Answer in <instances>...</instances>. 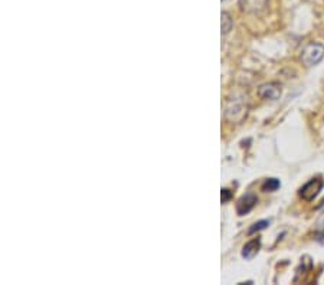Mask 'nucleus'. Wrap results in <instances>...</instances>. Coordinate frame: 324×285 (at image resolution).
Masks as SVG:
<instances>
[{
    "label": "nucleus",
    "instance_id": "obj_5",
    "mask_svg": "<svg viewBox=\"0 0 324 285\" xmlns=\"http://www.w3.org/2000/svg\"><path fill=\"white\" fill-rule=\"evenodd\" d=\"M323 186V180H320V179H311L310 182H307L306 185L300 189V196L307 202L314 201L317 196H318V193L321 192Z\"/></svg>",
    "mask_w": 324,
    "mask_h": 285
},
{
    "label": "nucleus",
    "instance_id": "obj_12",
    "mask_svg": "<svg viewBox=\"0 0 324 285\" xmlns=\"http://www.w3.org/2000/svg\"><path fill=\"white\" fill-rule=\"evenodd\" d=\"M316 241L317 242H320V243H323L324 245V229H321V231H318L316 234Z\"/></svg>",
    "mask_w": 324,
    "mask_h": 285
},
{
    "label": "nucleus",
    "instance_id": "obj_11",
    "mask_svg": "<svg viewBox=\"0 0 324 285\" xmlns=\"http://www.w3.org/2000/svg\"><path fill=\"white\" fill-rule=\"evenodd\" d=\"M221 199H222V203H226V202H229L230 199H232V192H230V190H228V189H222Z\"/></svg>",
    "mask_w": 324,
    "mask_h": 285
},
{
    "label": "nucleus",
    "instance_id": "obj_2",
    "mask_svg": "<svg viewBox=\"0 0 324 285\" xmlns=\"http://www.w3.org/2000/svg\"><path fill=\"white\" fill-rule=\"evenodd\" d=\"M324 58V45L318 42H308L304 45V48L301 49L300 59L303 62V65L307 68H311L317 65L318 62H321Z\"/></svg>",
    "mask_w": 324,
    "mask_h": 285
},
{
    "label": "nucleus",
    "instance_id": "obj_9",
    "mask_svg": "<svg viewBox=\"0 0 324 285\" xmlns=\"http://www.w3.org/2000/svg\"><path fill=\"white\" fill-rule=\"evenodd\" d=\"M280 180L278 179H267L264 182V185H262V190L264 192H275L277 189H280Z\"/></svg>",
    "mask_w": 324,
    "mask_h": 285
},
{
    "label": "nucleus",
    "instance_id": "obj_8",
    "mask_svg": "<svg viewBox=\"0 0 324 285\" xmlns=\"http://www.w3.org/2000/svg\"><path fill=\"white\" fill-rule=\"evenodd\" d=\"M221 25H222V35H226L229 34L230 29H232V25H233V20H232V17L228 12H222V16H221Z\"/></svg>",
    "mask_w": 324,
    "mask_h": 285
},
{
    "label": "nucleus",
    "instance_id": "obj_4",
    "mask_svg": "<svg viewBox=\"0 0 324 285\" xmlns=\"http://www.w3.org/2000/svg\"><path fill=\"white\" fill-rule=\"evenodd\" d=\"M239 6L242 12L249 15H262L268 10L270 0H241Z\"/></svg>",
    "mask_w": 324,
    "mask_h": 285
},
{
    "label": "nucleus",
    "instance_id": "obj_7",
    "mask_svg": "<svg viewBox=\"0 0 324 285\" xmlns=\"http://www.w3.org/2000/svg\"><path fill=\"white\" fill-rule=\"evenodd\" d=\"M261 249V239L259 238H254L249 242H247L242 248V256L245 260H252L256 253Z\"/></svg>",
    "mask_w": 324,
    "mask_h": 285
},
{
    "label": "nucleus",
    "instance_id": "obj_13",
    "mask_svg": "<svg viewBox=\"0 0 324 285\" xmlns=\"http://www.w3.org/2000/svg\"><path fill=\"white\" fill-rule=\"evenodd\" d=\"M317 229H318V231L324 229V212H323V215L318 218V220H317Z\"/></svg>",
    "mask_w": 324,
    "mask_h": 285
},
{
    "label": "nucleus",
    "instance_id": "obj_10",
    "mask_svg": "<svg viewBox=\"0 0 324 285\" xmlns=\"http://www.w3.org/2000/svg\"><path fill=\"white\" fill-rule=\"evenodd\" d=\"M270 225V222L268 220H259V222H256L254 223L252 226L249 227V231H248V235H254L255 232H259V231H262L265 227Z\"/></svg>",
    "mask_w": 324,
    "mask_h": 285
},
{
    "label": "nucleus",
    "instance_id": "obj_1",
    "mask_svg": "<svg viewBox=\"0 0 324 285\" xmlns=\"http://www.w3.org/2000/svg\"><path fill=\"white\" fill-rule=\"evenodd\" d=\"M249 102L244 94H233L225 102V118L232 124L242 123L248 116Z\"/></svg>",
    "mask_w": 324,
    "mask_h": 285
},
{
    "label": "nucleus",
    "instance_id": "obj_6",
    "mask_svg": "<svg viewBox=\"0 0 324 285\" xmlns=\"http://www.w3.org/2000/svg\"><path fill=\"white\" fill-rule=\"evenodd\" d=\"M256 202H258V199H256L255 194H252V193H248L245 196H242L238 201V203H237V213L239 216L247 215V213H249L251 210L254 209Z\"/></svg>",
    "mask_w": 324,
    "mask_h": 285
},
{
    "label": "nucleus",
    "instance_id": "obj_3",
    "mask_svg": "<svg viewBox=\"0 0 324 285\" xmlns=\"http://www.w3.org/2000/svg\"><path fill=\"white\" fill-rule=\"evenodd\" d=\"M282 94V87L278 82H267L258 88V97L264 101L280 100Z\"/></svg>",
    "mask_w": 324,
    "mask_h": 285
}]
</instances>
